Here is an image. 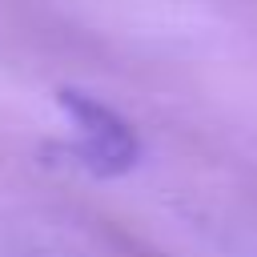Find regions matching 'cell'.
Wrapping results in <instances>:
<instances>
[{"instance_id": "obj_1", "label": "cell", "mask_w": 257, "mask_h": 257, "mask_svg": "<svg viewBox=\"0 0 257 257\" xmlns=\"http://www.w3.org/2000/svg\"><path fill=\"white\" fill-rule=\"evenodd\" d=\"M56 104L72 116L76 124V145L72 153L96 173V177H120L141 161V141L133 133L128 120H120L108 104H100L88 92L76 88H60Z\"/></svg>"}]
</instances>
